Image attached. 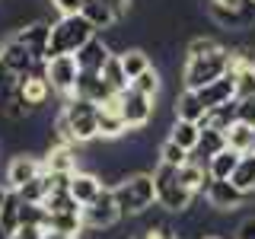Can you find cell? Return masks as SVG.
Instances as JSON below:
<instances>
[{"label":"cell","instance_id":"1","mask_svg":"<svg viewBox=\"0 0 255 239\" xmlns=\"http://www.w3.org/2000/svg\"><path fill=\"white\" fill-rule=\"evenodd\" d=\"M112 198L122 217H143L156 204V185L150 172H131L112 185Z\"/></svg>","mask_w":255,"mask_h":239},{"label":"cell","instance_id":"2","mask_svg":"<svg viewBox=\"0 0 255 239\" xmlns=\"http://www.w3.org/2000/svg\"><path fill=\"white\" fill-rule=\"evenodd\" d=\"M96 35L93 26L83 16H58L51 22V42H48V58H61V54H77L90 38ZM45 58V61H48Z\"/></svg>","mask_w":255,"mask_h":239},{"label":"cell","instance_id":"3","mask_svg":"<svg viewBox=\"0 0 255 239\" xmlns=\"http://www.w3.org/2000/svg\"><path fill=\"white\" fill-rule=\"evenodd\" d=\"M230 70H233V51L223 45L220 51L207 54V58H188L185 64H182V83H185V90L198 93L201 86L227 77Z\"/></svg>","mask_w":255,"mask_h":239},{"label":"cell","instance_id":"4","mask_svg":"<svg viewBox=\"0 0 255 239\" xmlns=\"http://www.w3.org/2000/svg\"><path fill=\"white\" fill-rule=\"evenodd\" d=\"M96 109L93 102L86 99H64V109H61V121L67 127V137H70V147H86L90 140L99 137V127H96Z\"/></svg>","mask_w":255,"mask_h":239},{"label":"cell","instance_id":"5","mask_svg":"<svg viewBox=\"0 0 255 239\" xmlns=\"http://www.w3.org/2000/svg\"><path fill=\"white\" fill-rule=\"evenodd\" d=\"M118 115H122L128 131H143L156 115V102L147 99V96H140V93H134L131 86H128V90L118 96Z\"/></svg>","mask_w":255,"mask_h":239},{"label":"cell","instance_id":"6","mask_svg":"<svg viewBox=\"0 0 255 239\" xmlns=\"http://www.w3.org/2000/svg\"><path fill=\"white\" fill-rule=\"evenodd\" d=\"M77 77H80V67H77L74 54H61V58H48L45 61V80H48V86H51V93L64 96V99L74 96Z\"/></svg>","mask_w":255,"mask_h":239},{"label":"cell","instance_id":"7","mask_svg":"<svg viewBox=\"0 0 255 239\" xmlns=\"http://www.w3.org/2000/svg\"><path fill=\"white\" fill-rule=\"evenodd\" d=\"M83 233H106V230H112L118 220H122V214H118V207H115V198H112V188H106L99 198L90 204V207H83Z\"/></svg>","mask_w":255,"mask_h":239},{"label":"cell","instance_id":"8","mask_svg":"<svg viewBox=\"0 0 255 239\" xmlns=\"http://www.w3.org/2000/svg\"><path fill=\"white\" fill-rule=\"evenodd\" d=\"M13 38L26 48L35 61H45L48 58V42H51V22L48 19H29L16 29Z\"/></svg>","mask_w":255,"mask_h":239},{"label":"cell","instance_id":"9","mask_svg":"<svg viewBox=\"0 0 255 239\" xmlns=\"http://www.w3.org/2000/svg\"><path fill=\"white\" fill-rule=\"evenodd\" d=\"M246 198L249 195H243L233 182H214L211 179V185L204 188V201L211 204V211H217V214H236L239 207L246 204Z\"/></svg>","mask_w":255,"mask_h":239},{"label":"cell","instance_id":"10","mask_svg":"<svg viewBox=\"0 0 255 239\" xmlns=\"http://www.w3.org/2000/svg\"><path fill=\"white\" fill-rule=\"evenodd\" d=\"M42 172H45L42 156H35V153H16L10 163H6V188L19 191L22 185H29L32 179H38Z\"/></svg>","mask_w":255,"mask_h":239},{"label":"cell","instance_id":"11","mask_svg":"<svg viewBox=\"0 0 255 239\" xmlns=\"http://www.w3.org/2000/svg\"><path fill=\"white\" fill-rule=\"evenodd\" d=\"M74 96H77V99L93 102L96 109H99V106H109V102L118 99V96L109 90V83L102 80V74H90V70H80L77 86H74Z\"/></svg>","mask_w":255,"mask_h":239},{"label":"cell","instance_id":"12","mask_svg":"<svg viewBox=\"0 0 255 239\" xmlns=\"http://www.w3.org/2000/svg\"><path fill=\"white\" fill-rule=\"evenodd\" d=\"M67 191H70V198L80 204V211L83 207H90L96 198L106 191V185H102V179L96 172H86V169H77L74 175H70V185H67Z\"/></svg>","mask_w":255,"mask_h":239},{"label":"cell","instance_id":"13","mask_svg":"<svg viewBox=\"0 0 255 239\" xmlns=\"http://www.w3.org/2000/svg\"><path fill=\"white\" fill-rule=\"evenodd\" d=\"M74 58H77V67H80V70L102 74V67H106L109 58H112V48H109V42H106L102 35H93L90 42H86V45L74 54Z\"/></svg>","mask_w":255,"mask_h":239},{"label":"cell","instance_id":"14","mask_svg":"<svg viewBox=\"0 0 255 239\" xmlns=\"http://www.w3.org/2000/svg\"><path fill=\"white\" fill-rule=\"evenodd\" d=\"M198 99H201L204 112L217 109V106H227V102H236V80H233V70H230L227 77L214 80V83H207L198 90Z\"/></svg>","mask_w":255,"mask_h":239},{"label":"cell","instance_id":"15","mask_svg":"<svg viewBox=\"0 0 255 239\" xmlns=\"http://www.w3.org/2000/svg\"><path fill=\"white\" fill-rule=\"evenodd\" d=\"M0 64H3V67L10 70L16 80H19V77H29V74H32V67H35L38 61L32 58L26 48L16 42V38H10V42L0 45Z\"/></svg>","mask_w":255,"mask_h":239},{"label":"cell","instance_id":"16","mask_svg":"<svg viewBox=\"0 0 255 239\" xmlns=\"http://www.w3.org/2000/svg\"><path fill=\"white\" fill-rule=\"evenodd\" d=\"M220 150H227V137H223L220 131H214V127H201V137H198L195 150L188 153V163L204 166V169H207V163H211Z\"/></svg>","mask_w":255,"mask_h":239},{"label":"cell","instance_id":"17","mask_svg":"<svg viewBox=\"0 0 255 239\" xmlns=\"http://www.w3.org/2000/svg\"><path fill=\"white\" fill-rule=\"evenodd\" d=\"M42 166L48 175H74L80 166H77V147H58L51 143L48 153L42 156Z\"/></svg>","mask_w":255,"mask_h":239},{"label":"cell","instance_id":"18","mask_svg":"<svg viewBox=\"0 0 255 239\" xmlns=\"http://www.w3.org/2000/svg\"><path fill=\"white\" fill-rule=\"evenodd\" d=\"M16 90L22 93V99H26V106L32 109V115L42 112L48 106V96H51V86H48L45 77H19L16 80Z\"/></svg>","mask_w":255,"mask_h":239},{"label":"cell","instance_id":"19","mask_svg":"<svg viewBox=\"0 0 255 239\" xmlns=\"http://www.w3.org/2000/svg\"><path fill=\"white\" fill-rule=\"evenodd\" d=\"M96 127H99V140H118L128 134L122 115H118V99L109 102V106H99V112H96Z\"/></svg>","mask_w":255,"mask_h":239},{"label":"cell","instance_id":"20","mask_svg":"<svg viewBox=\"0 0 255 239\" xmlns=\"http://www.w3.org/2000/svg\"><path fill=\"white\" fill-rule=\"evenodd\" d=\"M80 16H83L86 22L93 26V32L96 35H106V32L112 29V26H118V16L109 10L102 0H86L83 3V10H80Z\"/></svg>","mask_w":255,"mask_h":239},{"label":"cell","instance_id":"21","mask_svg":"<svg viewBox=\"0 0 255 239\" xmlns=\"http://www.w3.org/2000/svg\"><path fill=\"white\" fill-rule=\"evenodd\" d=\"M172 118H179V121H191V124H201L204 106H201V99H198L195 90H182L179 96H175V102H172Z\"/></svg>","mask_w":255,"mask_h":239},{"label":"cell","instance_id":"22","mask_svg":"<svg viewBox=\"0 0 255 239\" xmlns=\"http://www.w3.org/2000/svg\"><path fill=\"white\" fill-rule=\"evenodd\" d=\"M118 61H122V70H125V77H128V83H134L143 70H150L153 64H150V54H147V48H140V45H131V48H125L122 54H118Z\"/></svg>","mask_w":255,"mask_h":239},{"label":"cell","instance_id":"23","mask_svg":"<svg viewBox=\"0 0 255 239\" xmlns=\"http://www.w3.org/2000/svg\"><path fill=\"white\" fill-rule=\"evenodd\" d=\"M54 185H58V182H54V175L42 172L38 179H32L29 185H22L19 191H16V195H19V201H22V204H45V198L54 191Z\"/></svg>","mask_w":255,"mask_h":239},{"label":"cell","instance_id":"24","mask_svg":"<svg viewBox=\"0 0 255 239\" xmlns=\"http://www.w3.org/2000/svg\"><path fill=\"white\" fill-rule=\"evenodd\" d=\"M198 137H201V127L191 124V121H179V118H172L169 134H166V140H172L175 147H182L185 153H191V150H195Z\"/></svg>","mask_w":255,"mask_h":239},{"label":"cell","instance_id":"25","mask_svg":"<svg viewBox=\"0 0 255 239\" xmlns=\"http://www.w3.org/2000/svg\"><path fill=\"white\" fill-rule=\"evenodd\" d=\"M236 121H239V118H236V102H227V106H217V109L204 112V118H201L198 127H214V131L227 134Z\"/></svg>","mask_w":255,"mask_h":239},{"label":"cell","instance_id":"26","mask_svg":"<svg viewBox=\"0 0 255 239\" xmlns=\"http://www.w3.org/2000/svg\"><path fill=\"white\" fill-rule=\"evenodd\" d=\"M227 150H233V153L239 156H246V153H252V143H255V127L252 124H243V121H236L233 127H230L227 134Z\"/></svg>","mask_w":255,"mask_h":239},{"label":"cell","instance_id":"27","mask_svg":"<svg viewBox=\"0 0 255 239\" xmlns=\"http://www.w3.org/2000/svg\"><path fill=\"white\" fill-rule=\"evenodd\" d=\"M239 153H233V150H220L217 156L207 163V175H211L214 182H227V179H233V172H236V166H239Z\"/></svg>","mask_w":255,"mask_h":239},{"label":"cell","instance_id":"28","mask_svg":"<svg viewBox=\"0 0 255 239\" xmlns=\"http://www.w3.org/2000/svg\"><path fill=\"white\" fill-rule=\"evenodd\" d=\"M179 185L188 188L191 195H204V188L211 185V175H207L204 166H195V163H185L179 169Z\"/></svg>","mask_w":255,"mask_h":239},{"label":"cell","instance_id":"29","mask_svg":"<svg viewBox=\"0 0 255 239\" xmlns=\"http://www.w3.org/2000/svg\"><path fill=\"white\" fill-rule=\"evenodd\" d=\"M19 207H22L19 195L6 188V198H3V204H0V230H3L6 236H13L16 230H19Z\"/></svg>","mask_w":255,"mask_h":239},{"label":"cell","instance_id":"30","mask_svg":"<svg viewBox=\"0 0 255 239\" xmlns=\"http://www.w3.org/2000/svg\"><path fill=\"white\" fill-rule=\"evenodd\" d=\"M230 182H233L243 195H255V156L252 153H246L239 159V166H236V172H233Z\"/></svg>","mask_w":255,"mask_h":239},{"label":"cell","instance_id":"31","mask_svg":"<svg viewBox=\"0 0 255 239\" xmlns=\"http://www.w3.org/2000/svg\"><path fill=\"white\" fill-rule=\"evenodd\" d=\"M131 90L134 93H140V96H147V99H153L156 102V96L159 90H163V74H159L156 67H150V70H143V74L131 83Z\"/></svg>","mask_w":255,"mask_h":239},{"label":"cell","instance_id":"32","mask_svg":"<svg viewBox=\"0 0 255 239\" xmlns=\"http://www.w3.org/2000/svg\"><path fill=\"white\" fill-rule=\"evenodd\" d=\"M102 80L109 83V90L115 93V96H122L128 86H131V83H128V77H125V70H122V61H118V54H112L109 64L102 67Z\"/></svg>","mask_w":255,"mask_h":239},{"label":"cell","instance_id":"33","mask_svg":"<svg viewBox=\"0 0 255 239\" xmlns=\"http://www.w3.org/2000/svg\"><path fill=\"white\" fill-rule=\"evenodd\" d=\"M45 211L48 214H80V204L70 198L67 188H54L51 195L45 198Z\"/></svg>","mask_w":255,"mask_h":239},{"label":"cell","instance_id":"34","mask_svg":"<svg viewBox=\"0 0 255 239\" xmlns=\"http://www.w3.org/2000/svg\"><path fill=\"white\" fill-rule=\"evenodd\" d=\"M220 42L217 38H211V35H195L191 42L185 45V61L188 58H207V54H214V51H220Z\"/></svg>","mask_w":255,"mask_h":239},{"label":"cell","instance_id":"35","mask_svg":"<svg viewBox=\"0 0 255 239\" xmlns=\"http://www.w3.org/2000/svg\"><path fill=\"white\" fill-rule=\"evenodd\" d=\"M156 156H159V163H163V166H172V169H182V166L188 163V153L182 147H175L172 140H163V143H159Z\"/></svg>","mask_w":255,"mask_h":239},{"label":"cell","instance_id":"36","mask_svg":"<svg viewBox=\"0 0 255 239\" xmlns=\"http://www.w3.org/2000/svg\"><path fill=\"white\" fill-rule=\"evenodd\" d=\"M19 227H38V230H45L48 227L45 204H22L19 207Z\"/></svg>","mask_w":255,"mask_h":239},{"label":"cell","instance_id":"37","mask_svg":"<svg viewBox=\"0 0 255 239\" xmlns=\"http://www.w3.org/2000/svg\"><path fill=\"white\" fill-rule=\"evenodd\" d=\"M13 93H16V77L3 67V64H0V112H3V106L10 102Z\"/></svg>","mask_w":255,"mask_h":239},{"label":"cell","instance_id":"38","mask_svg":"<svg viewBox=\"0 0 255 239\" xmlns=\"http://www.w3.org/2000/svg\"><path fill=\"white\" fill-rule=\"evenodd\" d=\"M236 118H239L243 124H252V127H255V96H252V99L236 102Z\"/></svg>","mask_w":255,"mask_h":239},{"label":"cell","instance_id":"39","mask_svg":"<svg viewBox=\"0 0 255 239\" xmlns=\"http://www.w3.org/2000/svg\"><path fill=\"white\" fill-rule=\"evenodd\" d=\"M83 3H86V0H51V6L61 16H77L80 10H83Z\"/></svg>","mask_w":255,"mask_h":239},{"label":"cell","instance_id":"40","mask_svg":"<svg viewBox=\"0 0 255 239\" xmlns=\"http://www.w3.org/2000/svg\"><path fill=\"white\" fill-rule=\"evenodd\" d=\"M140 239H179V236L172 233V227H166V223H163V227H147L140 233Z\"/></svg>","mask_w":255,"mask_h":239},{"label":"cell","instance_id":"41","mask_svg":"<svg viewBox=\"0 0 255 239\" xmlns=\"http://www.w3.org/2000/svg\"><path fill=\"white\" fill-rule=\"evenodd\" d=\"M236 239H255V217H246L236 227Z\"/></svg>","mask_w":255,"mask_h":239},{"label":"cell","instance_id":"42","mask_svg":"<svg viewBox=\"0 0 255 239\" xmlns=\"http://www.w3.org/2000/svg\"><path fill=\"white\" fill-rule=\"evenodd\" d=\"M45 236V230H38V227H19L10 239H42Z\"/></svg>","mask_w":255,"mask_h":239},{"label":"cell","instance_id":"43","mask_svg":"<svg viewBox=\"0 0 255 239\" xmlns=\"http://www.w3.org/2000/svg\"><path fill=\"white\" fill-rule=\"evenodd\" d=\"M211 3H220V6H230V10H233V6H239L243 0H211Z\"/></svg>","mask_w":255,"mask_h":239},{"label":"cell","instance_id":"44","mask_svg":"<svg viewBox=\"0 0 255 239\" xmlns=\"http://www.w3.org/2000/svg\"><path fill=\"white\" fill-rule=\"evenodd\" d=\"M3 198H6V188H3V185H0V204H3Z\"/></svg>","mask_w":255,"mask_h":239},{"label":"cell","instance_id":"45","mask_svg":"<svg viewBox=\"0 0 255 239\" xmlns=\"http://www.w3.org/2000/svg\"><path fill=\"white\" fill-rule=\"evenodd\" d=\"M201 239H223V236H214V233H207V236H201Z\"/></svg>","mask_w":255,"mask_h":239},{"label":"cell","instance_id":"46","mask_svg":"<svg viewBox=\"0 0 255 239\" xmlns=\"http://www.w3.org/2000/svg\"><path fill=\"white\" fill-rule=\"evenodd\" d=\"M0 239H10V236H6V233H3V230H0Z\"/></svg>","mask_w":255,"mask_h":239},{"label":"cell","instance_id":"47","mask_svg":"<svg viewBox=\"0 0 255 239\" xmlns=\"http://www.w3.org/2000/svg\"><path fill=\"white\" fill-rule=\"evenodd\" d=\"M137 239H140V236H137Z\"/></svg>","mask_w":255,"mask_h":239}]
</instances>
